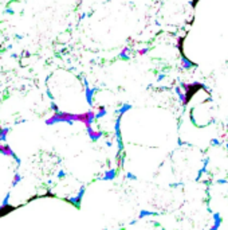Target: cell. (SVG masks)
<instances>
[{
	"instance_id": "7a4b0ae2",
	"label": "cell",
	"mask_w": 228,
	"mask_h": 230,
	"mask_svg": "<svg viewBox=\"0 0 228 230\" xmlns=\"http://www.w3.org/2000/svg\"><path fill=\"white\" fill-rule=\"evenodd\" d=\"M116 176H117V169L116 168H110V169H107V171L103 174L102 180H113Z\"/></svg>"
},
{
	"instance_id": "277c9868",
	"label": "cell",
	"mask_w": 228,
	"mask_h": 230,
	"mask_svg": "<svg viewBox=\"0 0 228 230\" xmlns=\"http://www.w3.org/2000/svg\"><path fill=\"white\" fill-rule=\"evenodd\" d=\"M120 58L121 59H129L130 58V48L129 47L122 48V51L120 52Z\"/></svg>"
},
{
	"instance_id": "5b68a950",
	"label": "cell",
	"mask_w": 228,
	"mask_h": 230,
	"mask_svg": "<svg viewBox=\"0 0 228 230\" xmlns=\"http://www.w3.org/2000/svg\"><path fill=\"white\" fill-rule=\"evenodd\" d=\"M149 50H150V48H149V47H144V48H140V50H138V51H137V54L142 56V55L148 54V52H149Z\"/></svg>"
},
{
	"instance_id": "6da1fadb",
	"label": "cell",
	"mask_w": 228,
	"mask_h": 230,
	"mask_svg": "<svg viewBox=\"0 0 228 230\" xmlns=\"http://www.w3.org/2000/svg\"><path fill=\"white\" fill-rule=\"evenodd\" d=\"M181 55V66L182 69H185V70H191V69H193L195 66H196V63L193 62V61L188 59L184 54H180Z\"/></svg>"
},
{
	"instance_id": "3957f363",
	"label": "cell",
	"mask_w": 228,
	"mask_h": 230,
	"mask_svg": "<svg viewBox=\"0 0 228 230\" xmlns=\"http://www.w3.org/2000/svg\"><path fill=\"white\" fill-rule=\"evenodd\" d=\"M221 223V218L219 214H215L213 215V225H212V228H211V230H217L219 229V226H220Z\"/></svg>"
}]
</instances>
